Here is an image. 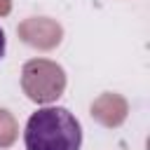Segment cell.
Masks as SVG:
<instances>
[{"label":"cell","instance_id":"obj_1","mask_svg":"<svg viewBox=\"0 0 150 150\" xmlns=\"http://www.w3.org/2000/svg\"><path fill=\"white\" fill-rule=\"evenodd\" d=\"M23 143L26 150H80L82 127L68 108L47 105L28 117Z\"/></svg>","mask_w":150,"mask_h":150},{"label":"cell","instance_id":"obj_2","mask_svg":"<svg viewBox=\"0 0 150 150\" xmlns=\"http://www.w3.org/2000/svg\"><path fill=\"white\" fill-rule=\"evenodd\" d=\"M5 56V30L0 28V59Z\"/></svg>","mask_w":150,"mask_h":150}]
</instances>
